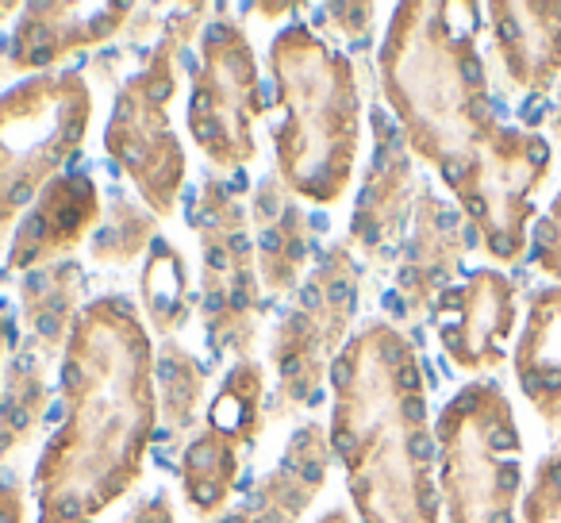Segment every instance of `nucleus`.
<instances>
[{
  "label": "nucleus",
  "mask_w": 561,
  "mask_h": 523,
  "mask_svg": "<svg viewBox=\"0 0 561 523\" xmlns=\"http://www.w3.org/2000/svg\"><path fill=\"white\" fill-rule=\"evenodd\" d=\"M154 359L131 300H89L62 351V420L32 474L35 523H93L139 485L162 420Z\"/></svg>",
  "instance_id": "obj_1"
},
{
  "label": "nucleus",
  "mask_w": 561,
  "mask_h": 523,
  "mask_svg": "<svg viewBox=\"0 0 561 523\" xmlns=\"http://www.w3.org/2000/svg\"><path fill=\"white\" fill-rule=\"evenodd\" d=\"M331 454L362 523H438V451L412 339L366 320L331 369Z\"/></svg>",
  "instance_id": "obj_2"
},
{
  "label": "nucleus",
  "mask_w": 561,
  "mask_h": 523,
  "mask_svg": "<svg viewBox=\"0 0 561 523\" xmlns=\"http://www.w3.org/2000/svg\"><path fill=\"white\" fill-rule=\"evenodd\" d=\"M481 9L450 0H408L392 9L377 50V78L392 120L420 162L454 189L481 150L504 132L477 50Z\"/></svg>",
  "instance_id": "obj_3"
},
{
  "label": "nucleus",
  "mask_w": 561,
  "mask_h": 523,
  "mask_svg": "<svg viewBox=\"0 0 561 523\" xmlns=\"http://www.w3.org/2000/svg\"><path fill=\"white\" fill-rule=\"evenodd\" d=\"M273 166L297 201L339 204L354 178L362 147V93L354 62L323 43L308 24L280 27L270 43Z\"/></svg>",
  "instance_id": "obj_4"
},
{
  "label": "nucleus",
  "mask_w": 561,
  "mask_h": 523,
  "mask_svg": "<svg viewBox=\"0 0 561 523\" xmlns=\"http://www.w3.org/2000/svg\"><path fill=\"white\" fill-rule=\"evenodd\" d=\"M201 16H211L208 4H188L165 20L150 55L119 86L108 127H104V150L112 166L131 181L139 201L158 219H170L178 212L188 178L185 147L170 124V104L178 96V78L193 32L204 24Z\"/></svg>",
  "instance_id": "obj_5"
},
{
  "label": "nucleus",
  "mask_w": 561,
  "mask_h": 523,
  "mask_svg": "<svg viewBox=\"0 0 561 523\" xmlns=\"http://www.w3.org/2000/svg\"><path fill=\"white\" fill-rule=\"evenodd\" d=\"M438 500L450 523H515L523 439L496 382H469L435 420Z\"/></svg>",
  "instance_id": "obj_6"
},
{
  "label": "nucleus",
  "mask_w": 561,
  "mask_h": 523,
  "mask_svg": "<svg viewBox=\"0 0 561 523\" xmlns=\"http://www.w3.org/2000/svg\"><path fill=\"white\" fill-rule=\"evenodd\" d=\"M93 124L85 73H39L0 96V239L12 242L20 216L62 178Z\"/></svg>",
  "instance_id": "obj_7"
},
{
  "label": "nucleus",
  "mask_w": 561,
  "mask_h": 523,
  "mask_svg": "<svg viewBox=\"0 0 561 523\" xmlns=\"http://www.w3.org/2000/svg\"><path fill=\"white\" fill-rule=\"evenodd\" d=\"M358 282L362 266L354 262L351 247L328 250L285 320L277 323L270 343V359L277 369L273 416H297L320 405L323 385H331L335 359L351 343L346 331L358 308Z\"/></svg>",
  "instance_id": "obj_8"
},
{
  "label": "nucleus",
  "mask_w": 561,
  "mask_h": 523,
  "mask_svg": "<svg viewBox=\"0 0 561 523\" xmlns=\"http://www.w3.org/2000/svg\"><path fill=\"white\" fill-rule=\"evenodd\" d=\"M201 239V316L208 328L211 359H250L262 316V277H257L254 235L239 196L219 178L201 185L193 208Z\"/></svg>",
  "instance_id": "obj_9"
},
{
  "label": "nucleus",
  "mask_w": 561,
  "mask_h": 523,
  "mask_svg": "<svg viewBox=\"0 0 561 523\" xmlns=\"http://www.w3.org/2000/svg\"><path fill=\"white\" fill-rule=\"evenodd\" d=\"M262 116L257 58L239 20H208L201 32V62L188 89V139L219 173L254 162V124Z\"/></svg>",
  "instance_id": "obj_10"
},
{
  "label": "nucleus",
  "mask_w": 561,
  "mask_h": 523,
  "mask_svg": "<svg viewBox=\"0 0 561 523\" xmlns=\"http://www.w3.org/2000/svg\"><path fill=\"white\" fill-rule=\"evenodd\" d=\"M550 143L538 132L504 127L450 189L458 212L492 262L512 266L527 254L535 196L550 178Z\"/></svg>",
  "instance_id": "obj_11"
},
{
  "label": "nucleus",
  "mask_w": 561,
  "mask_h": 523,
  "mask_svg": "<svg viewBox=\"0 0 561 523\" xmlns=\"http://www.w3.org/2000/svg\"><path fill=\"white\" fill-rule=\"evenodd\" d=\"M369 124H374V158L351 216V247H358L374 266H389V262L397 266L423 185L415 181L412 147L397 120L374 109Z\"/></svg>",
  "instance_id": "obj_12"
},
{
  "label": "nucleus",
  "mask_w": 561,
  "mask_h": 523,
  "mask_svg": "<svg viewBox=\"0 0 561 523\" xmlns=\"http://www.w3.org/2000/svg\"><path fill=\"white\" fill-rule=\"evenodd\" d=\"M515 320H519L515 282L500 270H473L431 308L438 346L461 374H489L504 366Z\"/></svg>",
  "instance_id": "obj_13"
},
{
  "label": "nucleus",
  "mask_w": 561,
  "mask_h": 523,
  "mask_svg": "<svg viewBox=\"0 0 561 523\" xmlns=\"http://www.w3.org/2000/svg\"><path fill=\"white\" fill-rule=\"evenodd\" d=\"M469 247H473V227L466 224V216L423 185L392 277L400 320H420L435 308V300L458 277Z\"/></svg>",
  "instance_id": "obj_14"
},
{
  "label": "nucleus",
  "mask_w": 561,
  "mask_h": 523,
  "mask_svg": "<svg viewBox=\"0 0 561 523\" xmlns=\"http://www.w3.org/2000/svg\"><path fill=\"white\" fill-rule=\"evenodd\" d=\"M131 4L112 0H47V4H24L12 32L9 66L16 73L50 70L78 50H93L116 39L131 24Z\"/></svg>",
  "instance_id": "obj_15"
},
{
  "label": "nucleus",
  "mask_w": 561,
  "mask_h": 523,
  "mask_svg": "<svg viewBox=\"0 0 561 523\" xmlns=\"http://www.w3.org/2000/svg\"><path fill=\"white\" fill-rule=\"evenodd\" d=\"M101 216V185L93 181V173H62L20 216L4 266L12 274H32L50 262H62L73 247L85 242V235L96 231Z\"/></svg>",
  "instance_id": "obj_16"
},
{
  "label": "nucleus",
  "mask_w": 561,
  "mask_h": 523,
  "mask_svg": "<svg viewBox=\"0 0 561 523\" xmlns=\"http://www.w3.org/2000/svg\"><path fill=\"white\" fill-rule=\"evenodd\" d=\"M484 16L507 81L523 93H550L561 78V0H496Z\"/></svg>",
  "instance_id": "obj_17"
},
{
  "label": "nucleus",
  "mask_w": 561,
  "mask_h": 523,
  "mask_svg": "<svg viewBox=\"0 0 561 523\" xmlns=\"http://www.w3.org/2000/svg\"><path fill=\"white\" fill-rule=\"evenodd\" d=\"M247 216L250 235H254L262 293H270V297L297 293L300 277H305V262L312 254V224H308L297 196L280 185L277 173H270L257 181Z\"/></svg>",
  "instance_id": "obj_18"
},
{
  "label": "nucleus",
  "mask_w": 561,
  "mask_h": 523,
  "mask_svg": "<svg viewBox=\"0 0 561 523\" xmlns=\"http://www.w3.org/2000/svg\"><path fill=\"white\" fill-rule=\"evenodd\" d=\"M328 466H331L328 428L305 423L289 439L277 466L219 523H300V515L308 512V504L320 497L323 481H328Z\"/></svg>",
  "instance_id": "obj_19"
},
{
  "label": "nucleus",
  "mask_w": 561,
  "mask_h": 523,
  "mask_svg": "<svg viewBox=\"0 0 561 523\" xmlns=\"http://www.w3.org/2000/svg\"><path fill=\"white\" fill-rule=\"evenodd\" d=\"M512 366L527 405L550 428H561V285L530 297Z\"/></svg>",
  "instance_id": "obj_20"
},
{
  "label": "nucleus",
  "mask_w": 561,
  "mask_h": 523,
  "mask_svg": "<svg viewBox=\"0 0 561 523\" xmlns=\"http://www.w3.org/2000/svg\"><path fill=\"white\" fill-rule=\"evenodd\" d=\"M85 289L89 277L85 266L73 262V258H62V262H50L43 270H32L20 289L24 297V323L27 336L39 351L58 354L66 351L73 328H78L81 312H85Z\"/></svg>",
  "instance_id": "obj_21"
},
{
  "label": "nucleus",
  "mask_w": 561,
  "mask_h": 523,
  "mask_svg": "<svg viewBox=\"0 0 561 523\" xmlns=\"http://www.w3.org/2000/svg\"><path fill=\"white\" fill-rule=\"evenodd\" d=\"M242 458H247V451L211 428H201L188 439V446L181 451V492L201 520L219 515L227 500L234 497Z\"/></svg>",
  "instance_id": "obj_22"
},
{
  "label": "nucleus",
  "mask_w": 561,
  "mask_h": 523,
  "mask_svg": "<svg viewBox=\"0 0 561 523\" xmlns=\"http://www.w3.org/2000/svg\"><path fill=\"white\" fill-rule=\"evenodd\" d=\"M50 354L27 343L4 369V393H0V458H12L39 431L50 405Z\"/></svg>",
  "instance_id": "obj_23"
},
{
  "label": "nucleus",
  "mask_w": 561,
  "mask_h": 523,
  "mask_svg": "<svg viewBox=\"0 0 561 523\" xmlns=\"http://www.w3.org/2000/svg\"><path fill=\"white\" fill-rule=\"evenodd\" d=\"M139 297H142V316H147V323L158 336L181 331L196 308L193 285H188V262L165 235H158L150 254L142 258Z\"/></svg>",
  "instance_id": "obj_24"
},
{
  "label": "nucleus",
  "mask_w": 561,
  "mask_h": 523,
  "mask_svg": "<svg viewBox=\"0 0 561 523\" xmlns=\"http://www.w3.org/2000/svg\"><path fill=\"white\" fill-rule=\"evenodd\" d=\"M262 416H265V369L257 359H242L227 369V377L219 382L216 397L204 416V428L219 431V435L234 439L242 451L257 443L262 435Z\"/></svg>",
  "instance_id": "obj_25"
},
{
  "label": "nucleus",
  "mask_w": 561,
  "mask_h": 523,
  "mask_svg": "<svg viewBox=\"0 0 561 523\" xmlns=\"http://www.w3.org/2000/svg\"><path fill=\"white\" fill-rule=\"evenodd\" d=\"M154 389H158V416L165 420L170 439L193 431L196 416L204 405V389H208V369L173 339L158 346L154 359Z\"/></svg>",
  "instance_id": "obj_26"
},
{
  "label": "nucleus",
  "mask_w": 561,
  "mask_h": 523,
  "mask_svg": "<svg viewBox=\"0 0 561 523\" xmlns=\"http://www.w3.org/2000/svg\"><path fill=\"white\" fill-rule=\"evenodd\" d=\"M158 216L142 201L116 193L104 208L96 231L89 235V258L96 266H131L139 258L150 254L158 239Z\"/></svg>",
  "instance_id": "obj_27"
},
{
  "label": "nucleus",
  "mask_w": 561,
  "mask_h": 523,
  "mask_svg": "<svg viewBox=\"0 0 561 523\" xmlns=\"http://www.w3.org/2000/svg\"><path fill=\"white\" fill-rule=\"evenodd\" d=\"M515 523H561V451L546 454L535 466Z\"/></svg>",
  "instance_id": "obj_28"
},
{
  "label": "nucleus",
  "mask_w": 561,
  "mask_h": 523,
  "mask_svg": "<svg viewBox=\"0 0 561 523\" xmlns=\"http://www.w3.org/2000/svg\"><path fill=\"white\" fill-rule=\"evenodd\" d=\"M530 258L546 277L561 285V189L553 196V204L535 219V231H530Z\"/></svg>",
  "instance_id": "obj_29"
},
{
  "label": "nucleus",
  "mask_w": 561,
  "mask_h": 523,
  "mask_svg": "<svg viewBox=\"0 0 561 523\" xmlns=\"http://www.w3.org/2000/svg\"><path fill=\"white\" fill-rule=\"evenodd\" d=\"M0 523H27V489L12 474H0Z\"/></svg>",
  "instance_id": "obj_30"
},
{
  "label": "nucleus",
  "mask_w": 561,
  "mask_h": 523,
  "mask_svg": "<svg viewBox=\"0 0 561 523\" xmlns=\"http://www.w3.org/2000/svg\"><path fill=\"white\" fill-rule=\"evenodd\" d=\"M331 24L343 27L351 39H369V27H374V4H331L328 9Z\"/></svg>",
  "instance_id": "obj_31"
},
{
  "label": "nucleus",
  "mask_w": 561,
  "mask_h": 523,
  "mask_svg": "<svg viewBox=\"0 0 561 523\" xmlns=\"http://www.w3.org/2000/svg\"><path fill=\"white\" fill-rule=\"evenodd\" d=\"M124 523H178L173 520V500L165 497V492H154V497L139 500V504L124 515Z\"/></svg>",
  "instance_id": "obj_32"
},
{
  "label": "nucleus",
  "mask_w": 561,
  "mask_h": 523,
  "mask_svg": "<svg viewBox=\"0 0 561 523\" xmlns=\"http://www.w3.org/2000/svg\"><path fill=\"white\" fill-rule=\"evenodd\" d=\"M16 343V320L4 305H0V393H4V369H9V354Z\"/></svg>",
  "instance_id": "obj_33"
},
{
  "label": "nucleus",
  "mask_w": 561,
  "mask_h": 523,
  "mask_svg": "<svg viewBox=\"0 0 561 523\" xmlns=\"http://www.w3.org/2000/svg\"><path fill=\"white\" fill-rule=\"evenodd\" d=\"M550 132L561 143V78H558V93H553V109H550Z\"/></svg>",
  "instance_id": "obj_34"
},
{
  "label": "nucleus",
  "mask_w": 561,
  "mask_h": 523,
  "mask_svg": "<svg viewBox=\"0 0 561 523\" xmlns=\"http://www.w3.org/2000/svg\"><path fill=\"white\" fill-rule=\"evenodd\" d=\"M316 523H354V520H351V512H343V508H331V512H323Z\"/></svg>",
  "instance_id": "obj_35"
},
{
  "label": "nucleus",
  "mask_w": 561,
  "mask_h": 523,
  "mask_svg": "<svg viewBox=\"0 0 561 523\" xmlns=\"http://www.w3.org/2000/svg\"><path fill=\"white\" fill-rule=\"evenodd\" d=\"M9 12H16V4H0V20L9 16Z\"/></svg>",
  "instance_id": "obj_36"
}]
</instances>
